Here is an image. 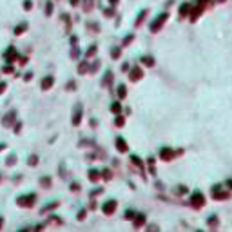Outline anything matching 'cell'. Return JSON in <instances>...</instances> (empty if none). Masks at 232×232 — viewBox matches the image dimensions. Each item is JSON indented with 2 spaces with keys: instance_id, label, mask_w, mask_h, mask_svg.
Wrapping results in <instances>:
<instances>
[{
  "instance_id": "obj_1",
  "label": "cell",
  "mask_w": 232,
  "mask_h": 232,
  "mask_svg": "<svg viewBox=\"0 0 232 232\" xmlns=\"http://www.w3.org/2000/svg\"><path fill=\"white\" fill-rule=\"evenodd\" d=\"M47 85H53V78H45L44 80V89H47Z\"/></svg>"
},
{
  "instance_id": "obj_2",
  "label": "cell",
  "mask_w": 232,
  "mask_h": 232,
  "mask_svg": "<svg viewBox=\"0 0 232 232\" xmlns=\"http://www.w3.org/2000/svg\"><path fill=\"white\" fill-rule=\"evenodd\" d=\"M114 211V203H113V205H107L105 207V212H113Z\"/></svg>"
}]
</instances>
